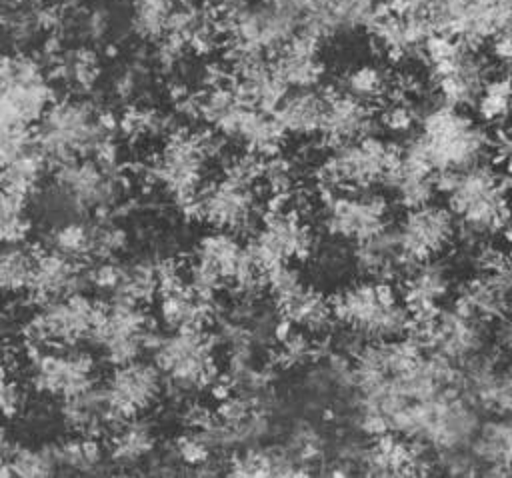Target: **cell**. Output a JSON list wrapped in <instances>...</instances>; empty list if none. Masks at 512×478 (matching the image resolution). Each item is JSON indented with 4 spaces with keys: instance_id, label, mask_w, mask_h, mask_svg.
<instances>
[{
    "instance_id": "24",
    "label": "cell",
    "mask_w": 512,
    "mask_h": 478,
    "mask_svg": "<svg viewBox=\"0 0 512 478\" xmlns=\"http://www.w3.org/2000/svg\"><path fill=\"white\" fill-rule=\"evenodd\" d=\"M434 468V454L420 442L386 432L364 444L358 472L368 476H424Z\"/></svg>"
},
{
    "instance_id": "44",
    "label": "cell",
    "mask_w": 512,
    "mask_h": 478,
    "mask_svg": "<svg viewBox=\"0 0 512 478\" xmlns=\"http://www.w3.org/2000/svg\"><path fill=\"white\" fill-rule=\"evenodd\" d=\"M44 246L92 264V260H94V218H66V220L52 222L48 226Z\"/></svg>"
},
{
    "instance_id": "39",
    "label": "cell",
    "mask_w": 512,
    "mask_h": 478,
    "mask_svg": "<svg viewBox=\"0 0 512 478\" xmlns=\"http://www.w3.org/2000/svg\"><path fill=\"white\" fill-rule=\"evenodd\" d=\"M58 416L72 434L100 436L114 426L100 384L76 396L58 400Z\"/></svg>"
},
{
    "instance_id": "8",
    "label": "cell",
    "mask_w": 512,
    "mask_h": 478,
    "mask_svg": "<svg viewBox=\"0 0 512 478\" xmlns=\"http://www.w3.org/2000/svg\"><path fill=\"white\" fill-rule=\"evenodd\" d=\"M332 304L336 324L360 342L400 338L412 328V314L388 280L360 276L340 286Z\"/></svg>"
},
{
    "instance_id": "7",
    "label": "cell",
    "mask_w": 512,
    "mask_h": 478,
    "mask_svg": "<svg viewBox=\"0 0 512 478\" xmlns=\"http://www.w3.org/2000/svg\"><path fill=\"white\" fill-rule=\"evenodd\" d=\"M188 280L202 292L216 296L230 292L236 298H258L266 290V270L242 236L212 230L202 234L190 252Z\"/></svg>"
},
{
    "instance_id": "43",
    "label": "cell",
    "mask_w": 512,
    "mask_h": 478,
    "mask_svg": "<svg viewBox=\"0 0 512 478\" xmlns=\"http://www.w3.org/2000/svg\"><path fill=\"white\" fill-rule=\"evenodd\" d=\"M118 134L132 142H146V140H164L176 126H172L170 116L164 114L160 108L140 102L122 108V114L116 120Z\"/></svg>"
},
{
    "instance_id": "2",
    "label": "cell",
    "mask_w": 512,
    "mask_h": 478,
    "mask_svg": "<svg viewBox=\"0 0 512 478\" xmlns=\"http://www.w3.org/2000/svg\"><path fill=\"white\" fill-rule=\"evenodd\" d=\"M34 136L50 166L78 158L120 164L116 120L90 96L56 98Z\"/></svg>"
},
{
    "instance_id": "33",
    "label": "cell",
    "mask_w": 512,
    "mask_h": 478,
    "mask_svg": "<svg viewBox=\"0 0 512 478\" xmlns=\"http://www.w3.org/2000/svg\"><path fill=\"white\" fill-rule=\"evenodd\" d=\"M326 102L328 88H294L276 106L274 116L288 138H320Z\"/></svg>"
},
{
    "instance_id": "15",
    "label": "cell",
    "mask_w": 512,
    "mask_h": 478,
    "mask_svg": "<svg viewBox=\"0 0 512 478\" xmlns=\"http://www.w3.org/2000/svg\"><path fill=\"white\" fill-rule=\"evenodd\" d=\"M266 290L272 294L280 320L310 336H324L336 324L332 296L316 282L306 280L296 264L278 266L266 276Z\"/></svg>"
},
{
    "instance_id": "46",
    "label": "cell",
    "mask_w": 512,
    "mask_h": 478,
    "mask_svg": "<svg viewBox=\"0 0 512 478\" xmlns=\"http://www.w3.org/2000/svg\"><path fill=\"white\" fill-rule=\"evenodd\" d=\"M180 4V0H130L132 32L138 38L156 44L166 36Z\"/></svg>"
},
{
    "instance_id": "19",
    "label": "cell",
    "mask_w": 512,
    "mask_h": 478,
    "mask_svg": "<svg viewBox=\"0 0 512 478\" xmlns=\"http://www.w3.org/2000/svg\"><path fill=\"white\" fill-rule=\"evenodd\" d=\"M28 378L38 394L64 400L98 384V360L84 346L30 352Z\"/></svg>"
},
{
    "instance_id": "38",
    "label": "cell",
    "mask_w": 512,
    "mask_h": 478,
    "mask_svg": "<svg viewBox=\"0 0 512 478\" xmlns=\"http://www.w3.org/2000/svg\"><path fill=\"white\" fill-rule=\"evenodd\" d=\"M230 476H304L306 468L286 450L284 444H252L234 450L228 462Z\"/></svg>"
},
{
    "instance_id": "52",
    "label": "cell",
    "mask_w": 512,
    "mask_h": 478,
    "mask_svg": "<svg viewBox=\"0 0 512 478\" xmlns=\"http://www.w3.org/2000/svg\"><path fill=\"white\" fill-rule=\"evenodd\" d=\"M26 400V390L16 376V360H12L10 352H6L2 370V412L6 420L18 418L26 408Z\"/></svg>"
},
{
    "instance_id": "18",
    "label": "cell",
    "mask_w": 512,
    "mask_h": 478,
    "mask_svg": "<svg viewBox=\"0 0 512 478\" xmlns=\"http://www.w3.org/2000/svg\"><path fill=\"white\" fill-rule=\"evenodd\" d=\"M322 226L334 240L356 244L392 226V204L380 190L324 194Z\"/></svg>"
},
{
    "instance_id": "27",
    "label": "cell",
    "mask_w": 512,
    "mask_h": 478,
    "mask_svg": "<svg viewBox=\"0 0 512 478\" xmlns=\"http://www.w3.org/2000/svg\"><path fill=\"white\" fill-rule=\"evenodd\" d=\"M88 274V262L42 246L24 298L32 306H40L58 298L86 292L90 288Z\"/></svg>"
},
{
    "instance_id": "35",
    "label": "cell",
    "mask_w": 512,
    "mask_h": 478,
    "mask_svg": "<svg viewBox=\"0 0 512 478\" xmlns=\"http://www.w3.org/2000/svg\"><path fill=\"white\" fill-rule=\"evenodd\" d=\"M352 248V264L354 270L362 278H374V280H394L404 274L408 268V262L400 250L394 226L360 240L356 244H350Z\"/></svg>"
},
{
    "instance_id": "48",
    "label": "cell",
    "mask_w": 512,
    "mask_h": 478,
    "mask_svg": "<svg viewBox=\"0 0 512 478\" xmlns=\"http://www.w3.org/2000/svg\"><path fill=\"white\" fill-rule=\"evenodd\" d=\"M478 116L486 124H500L512 118V76L494 74L484 86L476 106Z\"/></svg>"
},
{
    "instance_id": "11",
    "label": "cell",
    "mask_w": 512,
    "mask_h": 478,
    "mask_svg": "<svg viewBox=\"0 0 512 478\" xmlns=\"http://www.w3.org/2000/svg\"><path fill=\"white\" fill-rule=\"evenodd\" d=\"M422 60L426 78L440 102L458 108H474L494 76L492 64L480 48L438 32L428 40Z\"/></svg>"
},
{
    "instance_id": "20",
    "label": "cell",
    "mask_w": 512,
    "mask_h": 478,
    "mask_svg": "<svg viewBox=\"0 0 512 478\" xmlns=\"http://www.w3.org/2000/svg\"><path fill=\"white\" fill-rule=\"evenodd\" d=\"M430 20L438 34L480 48L512 22V0H440Z\"/></svg>"
},
{
    "instance_id": "47",
    "label": "cell",
    "mask_w": 512,
    "mask_h": 478,
    "mask_svg": "<svg viewBox=\"0 0 512 478\" xmlns=\"http://www.w3.org/2000/svg\"><path fill=\"white\" fill-rule=\"evenodd\" d=\"M56 454L60 462V470L70 472H96L106 458V450L102 448L98 436L72 434L66 440L56 444Z\"/></svg>"
},
{
    "instance_id": "5",
    "label": "cell",
    "mask_w": 512,
    "mask_h": 478,
    "mask_svg": "<svg viewBox=\"0 0 512 478\" xmlns=\"http://www.w3.org/2000/svg\"><path fill=\"white\" fill-rule=\"evenodd\" d=\"M444 192L460 234L472 240H496L512 226V184L508 174L486 160L440 174Z\"/></svg>"
},
{
    "instance_id": "10",
    "label": "cell",
    "mask_w": 512,
    "mask_h": 478,
    "mask_svg": "<svg viewBox=\"0 0 512 478\" xmlns=\"http://www.w3.org/2000/svg\"><path fill=\"white\" fill-rule=\"evenodd\" d=\"M150 354L166 386L180 394H200L222 382L220 342L208 328L168 330L158 336Z\"/></svg>"
},
{
    "instance_id": "41",
    "label": "cell",
    "mask_w": 512,
    "mask_h": 478,
    "mask_svg": "<svg viewBox=\"0 0 512 478\" xmlns=\"http://www.w3.org/2000/svg\"><path fill=\"white\" fill-rule=\"evenodd\" d=\"M152 80H154L152 60L146 62L140 58H132L112 70V74L106 78V90L116 104L126 108L132 104L146 102V96L152 88Z\"/></svg>"
},
{
    "instance_id": "29",
    "label": "cell",
    "mask_w": 512,
    "mask_h": 478,
    "mask_svg": "<svg viewBox=\"0 0 512 478\" xmlns=\"http://www.w3.org/2000/svg\"><path fill=\"white\" fill-rule=\"evenodd\" d=\"M320 44L322 38L318 34L302 28L272 52V64L290 90L316 88L322 84L326 62Z\"/></svg>"
},
{
    "instance_id": "34",
    "label": "cell",
    "mask_w": 512,
    "mask_h": 478,
    "mask_svg": "<svg viewBox=\"0 0 512 478\" xmlns=\"http://www.w3.org/2000/svg\"><path fill=\"white\" fill-rule=\"evenodd\" d=\"M468 450L480 474L512 476V414H490L482 420Z\"/></svg>"
},
{
    "instance_id": "51",
    "label": "cell",
    "mask_w": 512,
    "mask_h": 478,
    "mask_svg": "<svg viewBox=\"0 0 512 478\" xmlns=\"http://www.w3.org/2000/svg\"><path fill=\"white\" fill-rule=\"evenodd\" d=\"M216 448L200 430L186 428L172 442V458L184 466H208Z\"/></svg>"
},
{
    "instance_id": "23",
    "label": "cell",
    "mask_w": 512,
    "mask_h": 478,
    "mask_svg": "<svg viewBox=\"0 0 512 478\" xmlns=\"http://www.w3.org/2000/svg\"><path fill=\"white\" fill-rule=\"evenodd\" d=\"M40 58L46 64L54 84H60L72 96H90L104 78L102 56L96 46L90 44H68L54 34L44 38Z\"/></svg>"
},
{
    "instance_id": "4",
    "label": "cell",
    "mask_w": 512,
    "mask_h": 478,
    "mask_svg": "<svg viewBox=\"0 0 512 478\" xmlns=\"http://www.w3.org/2000/svg\"><path fill=\"white\" fill-rule=\"evenodd\" d=\"M124 188L120 164L78 158L52 166L34 204L42 206L50 224L66 218L114 216L122 204Z\"/></svg>"
},
{
    "instance_id": "9",
    "label": "cell",
    "mask_w": 512,
    "mask_h": 478,
    "mask_svg": "<svg viewBox=\"0 0 512 478\" xmlns=\"http://www.w3.org/2000/svg\"><path fill=\"white\" fill-rule=\"evenodd\" d=\"M400 158V148L368 134L350 142L326 146L314 168V178L324 194L344 190H378L386 182Z\"/></svg>"
},
{
    "instance_id": "50",
    "label": "cell",
    "mask_w": 512,
    "mask_h": 478,
    "mask_svg": "<svg viewBox=\"0 0 512 478\" xmlns=\"http://www.w3.org/2000/svg\"><path fill=\"white\" fill-rule=\"evenodd\" d=\"M346 242L334 240L330 244H316L308 262L320 282H336L348 270H354L352 264V248H344Z\"/></svg>"
},
{
    "instance_id": "54",
    "label": "cell",
    "mask_w": 512,
    "mask_h": 478,
    "mask_svg": "<svg viewBox=\"0 0 512 478\" xmlns=\"http://www.w3.org/2000/svg\"><path fill=\"white\" fill-rule=\"evenodd\" d=\"M492 52L500 68L512 76V22L492 40Z\"/></svg>"
},
{
    "instance_id": "55",
    "label": "cell",
    "mask_w": 512,
    "mask_h": 478,
    "mask_svg": "<svg viewBox=\"0 0 512 478\" xmlns=\"http://www.w3.org/2000/svg\"><path fill=\"white\" fill-rule=\"evenodd\" d=\"M438 2L440 0H392L390 8H396L400 12H410V14H422L430 18Z\"/></svg>"
},
{
    "instance_id": "6",
    "label": "cell",
    "mask_w": 512,
    "mask_h": 478,
    "mask_svg": "<svg viewBox=\"0 0 512 478\" xmlns=\"http://www.w3.org/2000/svg\"><path fill=\"white\" fill-rule=\"evenodd\" d=\"M492 142L486 122L466 108L440 102L422 114L406 148L440 176L486 160Z\"/></svg>"
},
{
    "instance_id": "28",
    "label": "cell",
    "mask_w": 512,
    "mask_h": 478,
    "mask_svg": "<svg viewBox=\"0 0 512 478\" xmlns=\"http://www.w3.org/2000/svg\"><path fill=\"white\" fill-rule=\"evenodd\" d=\"M156 302L160 320L168 330L208 328L220 314L218 298L196 288L188 280L186 268L164 282Z\"/></svg>"
},
{
    "instance_id": "16",
    "label": "cell",
    "mask_w": 512,
    "mask_h": 478,
    "mask_svg": "<svg viewBox=\"0 0 512 478\" xmlns=\"http://www.w3.org/2000/svg\"><path fill=\"white\" fill-rule=\"evenodd\" d=\"M318 240L298 204H272L250 236V250L266 270L310 258Z\"/></svg>"
},
{
    "instance_id": "37",
    "label": "cell",
    "mask_w": 512,
    "mask_h": 478,
    "mask_svg": "<svg viewBox=\"0 0 512 478\" xmlns=\"http://www.w3.org/2000/svg\"><path fill=\"white\" fill-rule=\"evenodd\" d=\"M158 434L152 420L136 416L114 424L108 430L106 454L114 464L132 466L148 460L156 450Z\"/></svg>"
},
{
    "instance_id": "21",
    "label": "cell",
    "mask_w": 512,
    "mask_h": 478,
    "mask_svg": "<svg viewBox=\"0 0 512 478\" xmlns=\"http://www.w3.org/2000/svg\"><path fill=\"white\" fill-rule=\"evenodd\" d=\"M112 422L118 424L128 418L146 416L160 400L166 380L160 368L148 360H134L112 366L108 378L100 384Z\"/></svg>"
},
{
    "instance_id": "53",
    "label": "cell",
    "mask_w": 512,
    "mask_h": 478,
    "mask_svg": "<svg viewBox=\"0 0 512 478\" xmlns=\"http://www.w3.org/2000/svg\"><path fill=\"white\" fill-rule=\"evenodd\" d=\"M492 350L502 358L512 356V312L492 326Z\"/></svg>"
},
{
    "instance_id": "26",
    "label": "cell",
    "mask_w": 512,
    "mask_h": 478,
    "mask_svg": "<svg viewBox=\"0 0 512 478\" xmlns=\"http://www.w3.org/2000/svg\"><path fill=\"white\" fill-rule=\"evenodd\" d=\"M368 30L372 44L380 50V54L396 62L422 58L428 40L436 34L428 16L400 12L390 6L378 12Z\"/></svg>"
},
{
    "instance_id": "14",
    "label": "cell",
    "mask_w": 512,
    "mask_h": 478,
    "mask_svg": "<svg viewBox=\"0 0 512 478\" xmlns=\"http://www.w3.org/2000/svg\"><path fill=\"white\" fill-rule=\"evenodd\" d=\"M158 336V322L148 306L106 300L92 346L106 364L120 366L140 360L144 352H152Z\"/></svg>"
},
{
    "instance_id": "36",
    "label": "cell",
    "mask_w": 512,
    "mask_h": 478,
    "mask_svg": "<svg viewBox=\"0 0 512 478\" xmlns=\"http://www.w3.org/2000/svg\"><path fill=\"white\" fill-rule=\"evenodd\" d=\"M392 198L406 210L432 202L438 190V174L412 150L400 148V158L386 182Z\"/></svg>"
},
{
    "instance_id": "12",
    "label": "cell",
    "mask_w": 512,
    "mask_h": 478,
    "mask_svg": "<svg viewBox=\"0 0 512 478\" xmlns=\"http://www.w3.org/2000/svg\"><path fill=\"white\" fill-rule=\"evenodd\" d=\"M104 300L78 292L40 306L20 326L26 352L52 348H80L92 344Z\"/></svg>"
},
{
    "instance_id": "25",
    "label": "cell",
    "mask_w": 512,
    "mask_h": 478,
    "mask_svg": "<svg viewBox=\"0 0 512 478\" xmlns=\"http://www.w3.org/2000/svg\"><path fill=\"white\" fill-rule=\"evenodd\" d=\"M400 296L412 314V322L432 316L454 296V268L444 256L408 264L400 276Z\"/></svg>"
},
{
    "instance_id": "49",
    "label": "cell",
    "mask_w": 512,
    "mask_h": 478,
    "mask_svg": "<svg viewBox=\"0 0 512 478\" xmlns=\"http://www.w3.org/2000/svg\"><path fill=\"white\" fill-rule=\"evenodd\" d=\"M272 352L276 356V362L282 366V368H302V366H308L316 354H318V348H316V336H310L302 330H296V328H290L286 326V330L278 334L274 346H272Z\"/></svg>"
},
{
    "instance_id": "32",
    "label": "cell",
    "mask_w": 512,
    "mask_h": 478,
    "mask_svg": "<svg viewBox=\"0 0 512 478\" xmlns=\"http://www.w3.org/2000/svg\"><path fill=\"white\" fill-rule=\"evenodd\" d=\"M452 306L488 324L490 328L510 314V304L496 270H478L460 282L452 296Z\"/></svg>"
},
{
    "instance_id": "45",
    "label": "cell",
    "mask_w": 512,
    "mask_h": 478,
    "mask_svg": "<svg viewBox=\"0 0 512 478\" xmlns=\"http://www.w3.org/2000/svg\"><path fill=\"white\" fill-rule=\"evenodd\" d=\"M390 84L392 74L380 62H356L344 70L338 88L358 100L378 104L388 96Z\"/></svg>"
},
{
    "instance_id": "13",
    "label": "cell",
    "mask_w": 512,
    "mask_h": 478,
    "mask_svg": "<svg viewBox=\"0 0 512 478\" xmlns=\"http://www.w3.org/2000/svg\"><path fill=\"white\" fill-rule=\"evenodd\" d=\"M56 102V84L40 56L10 50L2 60L0 116L2 128H36Z\"/></svg>"
},
{
    "instance_id": "42",
    "label": "cell",
    "mask_w": 512,
    "mask_h": 478,
    "mask_svg": "<svg viewBox=\"0 0 512 478\" xmlns=\"http://www.w3.org/2000/svg\"><path fill=\"white\" fill-rule=\"evenodd\" d=\"M40 244H4L0 254V288L4 296L24 298L40 254Z\"/></svg>"
},
{
    "instance_id": "31",
    "label": "cell",
    "mask_w": 512,
    "mask_h": 478,
    "mask_svg": "<svg viewBox=\"0 0 512 478\" xmlns=\"http://www.w3.org/2000/svg\"><path fill=\"white\" fill-rule=\"evenodd\" d=\"M378 12L380 0H304V30L324 38L368 28Z\"/></svg>"
},
{
    "instance_id": "40",
    "label": "cell",
    "mask_w": 512,
    "mask_h": 478,
    "mask_svg": "<svg viewBox=\"0 0 512 478\" xmlns=\"http://www.w3.org/2000/svg\"><path fill=\"white\" fill-rule=\"evenodd\" d=\"M56 472H60L56 444L24 446L8 438L2 440V476L44 478Z\"/></svg>"
},
{
    "instance_id": "3",
    "label": "cell",
    "mask_w": 512,
    "mask_h": 478,
    "mask_svg": "<svg viewBox=\"0 0 512 478\" xmlns=\"http://www.w3.org/2000/svg\"><path fill=\"white\" fill-rule=\"evenodd\" d=\"M262 156L240 150L228 152L220 170L210 176L196 204L194 220L212 230L252 236L264 216L266 194L262 188Z\"/></svg>"
},
{
    "instance_id": "30",
    "label": "cell",
    "mask_w": 512,
    "mask_h": 478,
    "mask_svg": "<svg viewBox=\"0 0 512 478\" xmlns=\"http://www.w3.org/2000/svg\"><path fill=\"white\" fill-rule=\"evenodd\" d=\"M378 116L374 112V104L358 100L340 88L328 90L326 114L320 132V140L326 146L350 142L368 134H374V126Z\"/></svg>"
},
{
    "instance_id": "22",
    "label": "cell",
    "mask_w": 512,
    "mask_h": 478,
    "mask_svg": "<svg viewBox=\"0 0 512 478\" xmlns=\"http://www.w3.org/2000/svg\"><path fill=\"white\" fill-rule=\"evenodd\" d=\"M394 232L408 264L444 256L460 236L450 208L434 202L406 208Z\"/></svg>"
},
{
    "instance_id": "17",
    "label": "cell",
    "mask_w": 512,
    "mask_h": 478,
    "mask_svg": "<svg viewBox=\"0 0 512 478\" xmlns=\"http://www.w3.org/2000/svg\"><path fill=\"white\" fill-rule=\"evenodd\" d=\"M412 328L414 338L428 352L458 368L476 362L492 350V328L454 306L414 320Z\"/></svg>"
},
{
    "instance_id": "1",
    "label": "cell",
    "mask_w": 512,
    "mask_h": 478,
    "mask_svg": "<svg viewBox=\"0 0 512 478\" xmlns=\"http://www.w3.org/2000/svg\"><path fill=\"white\" fill-rule=\"evenodd\" d=\"M226 144L208 126H176L144 164V176L182 216L194 220L198 196L210 180L212 166L228 154Z\"/></svg>"
}]
</instances>
